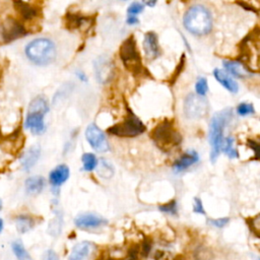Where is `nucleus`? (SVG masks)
I'll return each instance as SVG.
<instances>
[{
    "mask_svg": "<svg viewBox=\"0 0 260 260\" xmlns=\"http://www.w3.org/2000/svg\"><path fill=\"white\" fill-rule=\"evenodd\" d=\"M11 248H12V251H13L14 255L16 256V258L18 260H31L30 255L28 254V252L24 248L21 241L15 240L14 242H12Z\"/></svg>",
    "mask_w": 260,
    "mask_h": 260,
    "instance_id": "24",
    "label": "nucleus"
},
{
    "mask_svg": "<svg viewBox=\"0 0 260 260\" xmlns=\"http://www.w3.org/2000/svg\"><path fill=\"white\" fill-rule=\"evenodd\" d=\"M49 110V103L44 95L34 98L28 105L27 114L24 120V128L29 130L32 134H43L46 130L44 118Z\"/></svg>",
    "mask_w": 260,
    "mask_h": 260,
    "instance_id": "3",
    "label": "nucleus"
},
{
    "mask_svg": "<svg viewBox=\"0 0 260 260\" xmlns=\"http://www.w3.org/2000/svg\"><path fill=\"white\" fill-rule=\"evenodd\" d=\"M29 32L27 26L18 17L8 16L0 24L1 38L5 43L13 42Z\"/></svg>",
    "mask_w": 260,
    "mask_h": 260,
    "instance_id": "8",
    "label": "nucleus"
},
{
    "mask_svg": "<svg viewBox=\"0 0 260 260\" xmlns=\"http://www.w3.org/2000/svg\"><path fill=\"white\" fill-rule=\"evenodd\" d=\"M146 4L149 6H153L155 4V2H146Z\"/></svg>",
    "mask_w": 260,
    "mask_h": 260,
    "instance_id": "40",
    "label": "nucleus"
},
{
    "mask_svg": "<svg viewBox=\"0 0 260 260\" xmlns=\"http://www.w3.org/2000/svg\"><path fill=\"white\" fill-rule=\"evenodd\" d=\"M138 255H139V248L132 247L128 250L127 256H125L124 258H118L112 255H101L96 260H137Z\"/></svg>",
    "mask_w": 260,
    "mask_h": 260,
    "instance_id": "25",
    "label": "nucleus"
},
{
    "mask_svg": "<svg viewBox=\"0 0 260 260\" xmlns=\"http://www.w3.org/2000/svg\"><path fill=\"white\" fill-rule=\"evenodd\" d=\"M94 70H95V75L98 80L102 83L109 81L113 73L112 64L110 60L105 57H100L95 60Z\"/></svg>",
    "mask_w": 260,
    "mask_h": 260,
    "instance_id": "14",
    "label": "nucleus"
},
{
    "mask_svg": "<svg viewBox=\"0 0 260 260\" xmlns=\"http://www.w3.org/2000/svg\"><path fill=\"white\" fill-rule=\"evenodd\" d=\"M193 210L194 212L196 213H201V214H204V208H203V205H202V202L199 198H195L194 199V207H193Z\"/></svg>",
    "mask_w": 260,
    "mask_h": 260,
    "instance_id": "34",
    "label": "nucleus"
},
{
    "mask_svg": "<svg viewBox=\"0 0 260 260\" xmlns=\"http://www.w3.org/2000/svg\"><path fill=\"white\" fill-rule=\"evenodd\" d=\"M149 135L155 145L165 152L171 151L182 141L181 134L176 129L174 123L169 120L158 123Z\"/></svg>",
    "mask_w": 260,
    "mask_h": 260,
    "instance_id": "5",
    "label": "nucleus"
},
{
    "mask_svg": "<svg viewBox=\"0 0 260 260\" xmlns=\"http://www.w3.org/2000/svg\"><path fill=\"white\" fill-rule=\"evenodd\" d=\"M256 260H260V257H259V256H258V257H257V258H256Z\"/></svg>",
    "mask_w": 260,
    "mask_h": 260,
    "instance_id": "42",
    "label": "nucleus"
},
{
    "mask_svg": "<svg viewBox=\"0 0 260 260\" xmlns=\"http://www.w3.org/2000/svg\"><path fill=\"white\" fill-rule=\"evenodd\" d=\"M223 66L224 68L234 76L236 77H245V76H248L249 75V72L248 70L246 69V67L239 63V62H236V61H224L223 62Z\"/></svg>",
    "mask_w": 260,
    "mask_h": 260,
    "instance_id": "22",
    "label": "nucleus"
},
{
    "mask_svg": "<svg viewBox=\"0 0 260 260\" xmlns=\"http://www.w3.org/2000/svg\"><path fill=\"white\" fill-rule=\"evenodd\" d=\"M15 224H16V229L19 233L24 234L28 231H30L34 225H35V219L34 217L26 215V214H21L18 215L15 219Z\"/></svg>",
    "mask_w": 260,
    "mask_h": 260,
    "instance_id": "23",
    "label": "nucleus"
},
{
    "mask_svg": "<svg viewBox=\"0 0 260 260\" xmlns=\"http://www.w3.org/2000/svg\"><path fill=\"white\" fill-rule=\"evenodd\" d=\"M145 131L144 124L131 112L120 123L108 128V132L119 137H134Z\"/></svg>",
    "mask_w": 260,
    "mask_h": 260,
    "instance_id": "7",
    "label": "nucleus"
},
{
    "mask_svg": "<svg viewBox=\"0 0 260 260\" xmlns=\"http://www.w3.org/2000/svg\"><path fill=\"white\" fill-rule=\"evenodd\" d=\"M199 160V156L195 150H189L185 152L179 159H177L173 166L176 172H182Z\"/></svg>",
    "mask_w": 260,
    "mask_h": 260,
    "instance_id": "18",
    "label": "nucleus"
},
{
    "mask_svg": "<svg viewBox=\"0 0 260 260\" xmlns=\"http://www.w3.org/2000/svg\"><path fill=\"white\" fill-rule=\"evenodd\" d=\"M45 260H59V256H58V254L54 250L50 249V250L47 251L46 259Z\"/></svg>",
    "mask_w": 260,
    "mask_h": 260,
    "instance_id": "37",
    "label": "nucleus"
},
{
    "mask_svg": "<svg viewBox=\"0 0 260 260\" xmlns=\"http://www.w3.org/2000/svg\"><path fill=\"white\" fill-rule=\"evenodd\" d=\"M251 228L255 231L256 234L260 235V214L254 217L251 221Z\"/></svg>",
    "mask_w": 260,
    "mask_h": 260,
    "instance_id": "35",
    "label": "nucleus"
},
{
    "mask_svg": "<svg viewBox=\"0 0 260 260\" xmlns=\"http://www.w3.org/2000/svg\"><path fill=\"white\" fill-rule=\"evenodd\" d=\"M12 4L18 18L23 22H35L42 18V9L36 4L23 1H13Z\"/></svg>",
    "mask_w": 260,
    "mask_h": 260,
    "instance_id": "11",
    "label": "nucleus"
},
{
    "mask_svg": "<svg viewBox=\"0 0 260 260\" xmlns=\"http://www.w3.org/2000/svg\"><path fill=\"white\" fill-rule=\"evenodd\" d=\"M195 89H196V94L204 96L206 94V92L208 91V84H207V80L204 77H199L196 81L195 84Z\"/></svg>",
    "mask_w": 260,
    "mask_h": 260,
    "instance_id": "29",
    "label": "nucleus"
},
{
    "mask_svg": "<svg viewBox=\"0 0 260 260\" xmlns=\"http://www.w3.org/2000/svg\"><path fill=\"white\" fill-rule=\"evenodd\" d=\"M2 230H3V220L2 218H0V233L2 232Z\"/></svg>",
    "mask_w": 260,
    "mask_h": 260,
    "instance_id": "39",
    "label": "nucleus"
},
{
    "mask_svg": "<svg viewBox=\"0 0 260 260\" xmlns=\"http://www.w3.org/2000/svg\"><path fill=\"white\" fill-rule=\"evenodd\" d=\"M255 112L254 107L252 104H248V103H241L238 105L237 107V113L240 116H247V115H251Z\"/></svg>",
    "mask_w": 260,
    "mask_h": 260,
    "instance_id": "30",
    "label": "nucleus"
},
{
    "mask_svg": "<svg viewBox=\"0 0 260 260\" xmlns=\"http://www.w3.org/2000/svg\"><path fill=\"white\" fill-rule=\"evenodd\" d=\"M231 109H224L213 115L209 124V143L211 146L210 160L214 162L219 155L223 142V130L232 119Z\"/></svg>",
    "mask_w": 260,
    "mask_h": 260,
    "instance_id": "2",
    "label": "nucleus"
},
{
    "mask_svg": "<svg viewBox=\"0 0 260 260\" xmlns=\"http://www.w3.org/2000/svg\"><path fill=\"white\" fill-rule=\"evenodd\" d=\"M2 209V200L0 199V210Z\"/></svg>",
    "mask_w": 260,
    "mask_h": 260,
    "instance_id": "41",
    "label": "nucleus"
},
{
    "mask_svg": "<svg viewBox=\"0 0 260 260\" xmlns=\"http://www.w3.org/2000/svg\"><path fill=\"white\" fill-rule=\"evenodd\" d=\"M221 150L231 158L238 157V151L234 146V138L233 137H226L223 139Z\"/></svg>",
    "mask_w": 260,
    "mask_h": 260,
    "instance_id": "28",
    "label": "nucleus"
},
{
    "mask_svg": "<svg viewBox=\"0 0 260 260\" xmlns=\"http://www.w3.org/2000/svg\"><path fill=\"white\" fill-rule=\"evenodd\" d=\"M143 49L146 57L150 60L155 59L159 55V46L157 43V36L153 31H148L144 35Z\"/></svg>",
    "mask_w": 260,
    "mask_h": 260,
    "instance_id": "15",
    "label": "nucleus"
},
{
    "mask_svg": "<svg viewBox=\"0 0 260 260\" xmlns=\"http://www.w3.org/2000/svg\"><path fill=\"white\" fill-rule=\"evenodd\" d=\"M249 146L255 151V156L256 158H259L260 159V144L252 141V140H249Z\"/></svg>",
    "mask_w": 260,
    "mask_h": 260,
    "instance_id": "36",
    "label": "nucleus"
},
{
    "mask_svg": "<svg viewBox=\"0 0 260 260\" xmlns=\"http://www.w3.org/2000/svg\"><path fill=\"white\" fill-rule=\"evenodd\" d=\"M64 25L69 30H88L92 25V19L78 12L67 11L64 15Z\"/></svg>",
    "mask_w": 260,
    "mask_h": 260,
    "instance_id": "12",
    "label": "nucleus"
},
{
    "mask_svg": "<svg viewBox=\"0 0 260 260\" xmlns=\"http://www.w3.org/2000/svg\"><path fill=\"white\" fill-rule=\"evenodd\" d=\"M143 11V5L139 2H133L129 5L128 9H127V12H128V15H136L140 12Z\"/></svg>",
    "mask_w": 260,
    "mask_h": 260,
    "instance_id": "32",
    "label": "nucleus"
},
{
    "mask_svg": "<svg viewBox=\"0 0 260 260\" xmlns=\"http://www.w3.org/2000/svg\"><path fill=\"white\" fill-rule=\"evenodd\" d=\"M85 138L90 146L99 151V152H106L110 149L109 142L104 134V132L93 123L89 124L85 130Z\"/></svg>",
    "mask_w": 260,
    "mask_h": 260,
    "instance_id": "10",
    "label": "nucleus"
},
{
    "mask_svg": "<svg viewBox=\"0 0 260 260\" xmlns=\"http://www.w3.org/2000/svg\"><path fill=\"white\" fill-rule=\"evenodd\" d=\"M69 175H70L69 168L64 164L59 165L56 168H54L49 175L50 184L54 188H59L68 180Z\"/></svg>",
    "mask_w": 260,
    "mask_h": 260,
    "instance_id": "16",
    "label": "nucleus"
},
{
    "mask_svg": "<svg viewBox=\"0 0 260 260\" xmlns=\"http://www.w3.org/2000/svg\"><path fill=\"white\" fill-rule=\"evenodd\" d=\"M184 26L193 35L202 36L212 28V17L209 10L202 5H193L185 13Z\"/></svg>",
    "mask_w": 260,
    "mask_h": 260,
    "instance_id": "4",
    "label": "nucleus"
},
{
    "mask_svg": "<svg viewBox=\"0 0 260 260\" xmlns=\"http://www.w3.org/2000/svg\"><path fill=\"white\" fill-rule=\"evenodd\" d=\"M98 174L105 179H110L114 174V169L110 162H108L105 159H102L100 162H98Z\"/></svg>",
    "mask_w": 260,
    "mask_h": 260,
    "instance_id": "27",
    "label": "nucleus"
},
{
    "mask_svg": "<svg viewBox=\"0 0 260 260\" xmlns=\"http://www.w3.org/2000/svg\"><path fill=\"white\" fill-rule=\"evenodd\" d=\"M159 210L162 211V212H166V213H170V214H177V203L175 200H172L171 202L169 203H166L164 205H160L158 206Z\"/></svg>",
    "mask_w": 260,
    "mask_h": 260,
    "instance_id": "31",
    "label": "nucleus"
},
{
    "mask_svg": "<svg viewBox=\"0 0 260 260\" xmlns=\"http://www.w3.org/2000/svg\"><path fill=\"white\" fill-rule=\"evenodd\" d=\"M24 52L27 59L39 66H47L52 64L57 55L54 42L47 38L32 40L25 46Z\"/></svg>",
    "mask_w": 260,
    "mask_h": 260,
    "instance_id": "1",
    "label": "nucleus"
},
{
    "mask_svg": "<svg viewBox=\"0 0 260 260\" xmlns=\"http://www.w3.org/2000/svg\"><path fill=\"white\" fill-rule=\"evenodd\" d=\"M46 185V181L42 176H32L25 180L24 187L25 191L29 195H38L40 194Z\"/></svg>",
    "mask_w": 260,
    "mask_h": 260,
    "instance_id": "20",
    "label": "nucleus"
},
{
    "mask_svg": "<svg viewBox=\"0 0 260 260\" xmlns=\"http://www.w3.org/2000/svg\"><path fill=\"white\" fill-rule=\"evenodd\" d=\"M81 160H82V165H83V170L86 171V172L93 171L98 166L96 156L93 153H90V152L83 153V155L81 157Z\"/></svg>",
    "mask_w": 260,
    "mask_h": 260,
    "instance_id": "26",
    "label": "nucleus"
},
{
    "mask_svg": "<svg viewBox=\"0 0 260 260\" xmlns=\"http://www.w3.org/2000/svg\"><path fill=\"white\" fill-rule=\"evenodd\" d=\"M126 21H127V23L128 24H130V25H132V24H136V23H138V18H137V16L136 15H128V17H127V19H126Z\"/></svg>",
    "mask_w": 260,
    "mask_h": 260,
    "instance_id": "38",
    "label": "nucleus"
},
{
    "mask_svg": "<svg viewBox=\"0 0 260 260\" xmlns=\"http://www.w3.org/2000/svg\"><path fill=\"white\" fill-rule=\"evenodd\" d=\"M91 246V243L86 241L76 244L69 255V260H84L90 253Z\"/></svg>",
    "mask_w": 260,
    "mask_h": 260,
    "instance_id": "21",
    "label": "nucleus"
},
{
    "mask_svg": "<svg viewBox=\"0 0 260 260\" xmlns=\"http://www.w3.org/2000/svg\"><path fill=\"white\" fill-rule=\"evenodd\" d=\"M184 114L189 119H201L208 113V103L204 96L190 93L184 101Z\"/></svg>",
    "mask_w": 260,
    "mask_h": 260,
    "instance_id": "9",
    "label": "nucleus"
},
{
    "mask_svg": "<svg viewBox=\"0 0 260 260\" xmlns=\"http://www.w3.org/2000/svg\"><path fill=\"white\" fill-rule=\"evenodd\" d=\"M119 55L124 66L128 70H130L133 73H139L142 71L141 58L136 47L135 38L133 36L128 37L121 44Z\"/></svg>",
    "mask_w": 260,
    "mask_h": 260,
    "instance_id": "6",
    "label": "nucleus"
},
{
    "mask_svg": "<svg viewBox=\"0 0 260 260\" xmlns=\"http://www.w3.org/2000/svg\"><path fill=\"white\" fill-rule=\"evenodd\" d=\"M41 155V148L38 146H31L28 148L20 157V164L24 171L29 172V170L37 164Z\"/></svg>",
    "mask_w": 260,
    "mask_h": 260,
    "instance_id": "17",
    "label": "nucleus"
},
{
    "mask_svg": "<svg viewBox=\"0 0 260 260\" xmlns=\"http://www.w3.org/2000/svg\"><path fill=\"white\" fill-rule=\"evenodd\" d=\"M74 223L79 229L89 230L103 226L108 223V220L95 213H82L75 217Z\"/></svg>",
    "mask_w": 260,
    "mask_h": 260,
    "instance_id": "13",
    "label": "nucleus"
},
{
    "mask_svg": "<svg viewBox=\"0 0 260 260\" xmlns=\"http://www.w3.org/2000/svg\"><path fill=\"white\" fill-rule=\"evenodd\" d=\"M230 218L229 217H221V218H217V219H209L208 222L216 228H223L228 222H229Z\"/></svg>",
    "mask_w": 260,
    "mask_h": 260,
    "instance_id": "33",
    "label": "nucleus"
},
{
    "mask_svg": "<svg viewBox=\"0 0 260 260\" xmlns=\"http://www.w3.org/2000/svg\"><path fill=\"white\" fill-rule=\"evenodd\" d=\"M213 75L215 77V79L223 86L225 87L229 91L231 92H238V89H239V86H238V83L223 70L219 69V68H216L213 70Z\"/></svg>",
    "mask_w": 260,
    "mask_h": 260,
    "instance_id": "19",
    "label": "nucleus"
}]
</instances>
